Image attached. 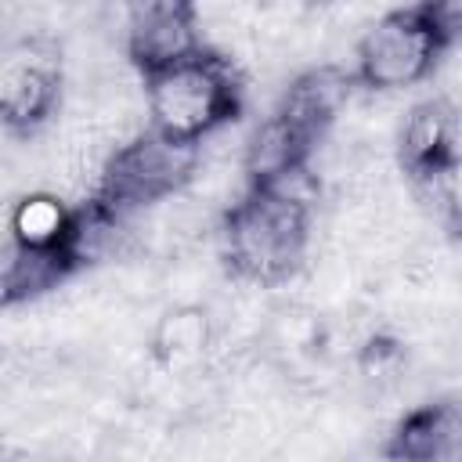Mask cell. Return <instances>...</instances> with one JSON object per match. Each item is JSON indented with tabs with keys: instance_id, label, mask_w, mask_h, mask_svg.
<instances>
[{
	"instance_id": "cell-1",
	"label": "cell",
	"mask_w": 462,
	"mask_h": 462,
	"mask_svg": "<svg viewBox=\"0 0 462 462\" xmlns=\"http://www.w3.org/2000/svg\"><path fill=\"white\" fill-rule=\"evenodd\" d=\"M310 170L282 184H245L220 217V260L231 278L260 289L300 274L310 249Z\"/></svg>"
},
{
	"instance_id": "cell-3",
	"label": "cell",
	"mask_w": 462,
	"mask_h": 462,
	"mask_svg": "<svg viewBox=\"0 0 462 462\" xmlns=\"http://www.w3.org/2000/svg\"><path fill=\"white\" fill-rule=\"evenodd\" d=\"M144 108L148 126L177 144L202 148L206 137L231 126L245 108L242 76L235 65L202 47L152 76H144Z\"/></svg>"
},
{
	"instance_id": "cell-11",
	"label": "cell",
	"mask_w": 462,
	"mask_h": 462,
	"mask_svg": "<svg viewBox=\"0 0 462 462\" xmlns=\"http://www.w3.org/2000/svg\"><path fill=\"white\" fill-rule=\"evenodd\" d=\"M419 11L430 18L448 47L462 40V0H419Z\"/></svg>"
},
{
	"instance_id": "cell-7",
	"label": "cell",
	"mask_w": 462,
	"mask_h": 462,
	"mask_svg": "<svg viewBox=\"0 0 462 462\" xmlns=\"http://www.w3.org/2000/svg\"><path fill=\"white\" fill-rule=\"evenodd\" d=\"M397 166L415 188H444L462 170V116L444 97L415 101L397 126Z\"/></svg>"
},
{
	"instance_id": "cell-6",
	"label": "cell",
	"mask_w": 462,
	"mask_h": 462,
	"mask_svg": "<svg viewBox=\"0 0 462 462\" xmlns=\"http://www.w3.org/2000/svg\"><path fill=\"white\" fill-rule=\"evenodd\" d=\"M61 105V54L47 36H22L0 61V123L11 137H32Z\"/></svg>"
},
{
	"instance_id": "cell-10",
	"label": "cell",
	"mask_w": 462,
	"mask_h": 462,
	"mask_svg": "<svg viewBox=\"0 0 462 462\" xmlns=\"http://www.w3.org/2000/svg\"><path fill=\"white\" fill-rule=\"evenodd\" d=\"M209 343H213V318L206 307L195 303L170 307L152 328V354L166 368L195 365L209 350Z\"/></svg>"
},
{
	"instance_id": "cell-2",
	"label": "cell",
	"mask_w": 462,
	"mask_h": 462,
	"mask_svg": "<svg viewBox=\"0 0 462 462\" xmlns=\"http://www.w3.org/2000/svg\"><path fill=\"white\" fill-rule=\"evenodd\" d=\"M112 231L116 227L97 220L87 202L69 206L51 191L22 195L7 217V256L0 278L4 307L29 303L69 282L90 263Z\"/></svg>"
},
{
	"instance_id": "cell-4",
	"label": "cell",
	"mask_w": 462,
	"mask_h": 462,
	"mask_svg": "<svg viewBox=\"0 0 462 462\" xmlns=\"http://www.w3.org/2000/svg\"><path fill=\"white\" fill-rule=\"evenodd\" d=\"M195 170H199L195 144H177L155 134L152 126H144L105 155L97 184L83 202L105 224L123 227L144 206L166 202L177 191H184Z\"/></svg>"
},
{
	"instance_id": "cell-9",
	"label": "cell",
	"mask_w": 462,
	"mask_h": 462,
	"mask_svg": "<svg viewBox=\"0 0 462 462\" xmlns=\"http://www.w3.org/2000/svg\"><path fill=\"white\" fill-rule=\"evenodd\" d=\"M462 455V401L437 397L408 408L386 433L390 462H451Z\"/></svg>"
},
{
	"instance_id": "cell-5",
	"label": "cell",
	"mask_w": 462,
	"mask_h": 462,
	"mask_svg": "<svg viewBox=\"0 0 462 462\" xmlns=\"http://www.w3.org/2000/svg\"><path fill=\"white\" fill-rule=\"evenodd\" d=\"M444 51L448 43L419 11V4L393 7L375 18L357 40L350 76L365 90H404L422 83L437 69Z\"/></svg>"
},
{
	"instance_id": "cell-8",
	"label": "cell",
	"mask_w": 462,
	"mask_h": 462,
	"mask_svg": "<svg viewBox=\"0 0 462 462\" xmlns=\"http://www.w3.org/2000/svg\"><path fill=\"white\" fill-rule=\"evenodd\" d=\"M202 47L199 0H126V61L141 79Z\"/></svg>"
},
{
	"instance_id": "cell-12",
	"label": "cell",
	"mask_w": 462,
	"mask_h": 462,
	"mask_svg": "<svg viewBox=\"0 0 462 462\" xmlns=\"http://www.w3.org/2000/svg\"><path fill=\"white\" fill-rule=\"evenodd\" d=\"M357 361H361V368H365L368 375H375V372H390V368L401 365V343H397L393 336H386V332H375V336L365 339Z\"/></svg>"
}]
</instances>
